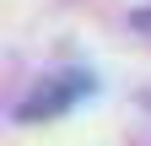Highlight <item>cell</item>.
<instances>
[{"mask_svg":"<svg viewBox=\"0 0 151 146\" xmlns=\"http://www.w3.org/2000/svg\"><path fill=\"white\" fill-rule=\"evenodd\" d=\"M92 92V76H81V70H65V76H49V81H38L32 92L16 103V119L22 124H43V119H60L65 108H76Z\"/></svg>","mask_w":151,"mask_h":146,"instance_id":"6da1fadb","label":"cell"},{"mask_svg":"<svg viewBox=\"0 0 151 146\" xmlns=\"http://www.w3.org/2000/svg\"><path fill=\"white\" fill-rule=\"evenodd\" d=\"M140 22H146V27H151V16H140Z\"/></svg>","mask_w":151,"mask_h":146,"instance_id":"7a4b0ae2","label":"cell"}]
</instances>
